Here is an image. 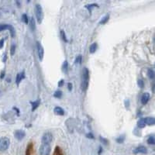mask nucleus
Instances as JSON below:
<instances>
[{"label": "nucleus", "mask_w": 155, "mask_h": 155, "mask_svg": "<svg viewBox=\"0 0 155 155\" xmlns=\"http://www.w3.org/2000/svg\"><path fill=\"white\" fill-rule=\"evenodd\" d=\"M138 128L143 129L146 126V122H145V118H140L137 122Z\"/></svg>", "instance_id": "13"}, {"label": "nucleus", "mask_w": 155, "mask_h": 155, "mask_svg": "<svg viewBox=\"0 0 155 155\" xmlns=\"http://www.w3.org/2000/svg\"><path fill=\"white\" fill-rule=\"evenodd\" d=\"M34 12H35V16L37 20L38 23H41L44 19V12L40 4H35L34 6Z\"/></svg>", "instance_id": "2"}, {"label": "nucleus", "mask_w": 155, "mask_h": 155, "mask_svg": "<svg viewBox=\"0 0 155 155\" xmlns=\"http://www.w3.org/2000/svg\"><path fill=\"white\" fill-rule=\"evenodd\" d=\"M25 136H26V133H25V131L22 130H18L14 133V137L18 140H22L25 137Z\"/></svg>", "instance_id": "9"}, {"label": "nucleus", "mask_w": 155, "mask_h": 155, "mask_svg": "<svg viewBox=\"0 0 155 155\" xmlns=\"http://www.w3.org/2000/svg\"><path fill=\"white\" fill-rule=\"evenodd\" d=\"M129 105H130V101H129V100H126V101H125V106H126V108H128Z\"/></svg>", "instance_id": "38"}, {"label": "nucleus", "mask_w": 155, "mask_h": 155, "mask_svg": "<svg viewBox=\"0 0 155 155\" xmlns=\"http://www.w3.org/2000/svg\"><path fill=\"white\" fill-rule=\"evenodd\" d=\"M102 148L101 147H100L99 150V152H98V154H101V153H102Z\"/></svg>", "instance_id": "40"}, {"label": "nucleus", "mask_w": 155, "mask_h": 155, "mask_svg": "<svg viewBox=\"0 0 155 155\" xmlns=\"http://www.w3.org/2000/svg\"><path fill=\"white\" fill-rule=\"evenodd\" d=\"M89 71L87 68H84L82 71V83H81V89L83 92H86L89 87Z\"/></svg>", "instance_id": "1"}, {"label": "nucleus", "mask_w": 155, "mask_h": 155, "mask_svg": "<svg viewBox=\"0 0 155 155\" xmlns=\"http://www.w3.org/2000/svg\"><path fill=\"white\" fill-rule=\"evenodd\" d=\"M6 54H4V57H3V62H6Z\"/></svg>", "instance_id": "42"}, {"label": "nucleus", "mask_w": 155, "mask_h": 155, "mask_svg": "<svg viewBox=\"0 0 155 155\" xmlns=\"http://www.w3.org/2000/svg\"><path fill=\"white\" fill-rule=\"evenodd\" d=\"M22 21L26 24H28L29 23V18L27 16V14H23L22 15Z\"/></svg>", "instance_id": "25"}, {"label": "nucleus", "mask_w": 155, "mask_h": 155, "mask_svg": "<svg viewBox=\"0 0 155 155\" xmlns=\"http://www.w3.org/2000/svg\"><path fill=\"white\" fill-rule=\"evenodd\" d=\"M147 75H148L150 79L153 80L154 78V70L149 69L148 71H147Z\"/></svg>", "instance_id": "23"}, {"label": "nucleus", "mask_w": 155, "mask_h": 155, "mask_svg": "<svg viewBox=\"0 0 155 155\" xmlns=\"http://www.w3.org/2000/svg\"><path fill=\"white\" fill-rule=\"evenodd\" d=\"M125 140V135H120L116 139V141L118 144H123Z\"/></svg>", "instance_id": "22"}, {"label": "nucleus", "mask_w": 155, "mask_h": 155, "mask_svg": "<svg viewBox=\"0 0 155 155\" xmlns=\"http://www.w3.org/2000/svg\"><path fill=\"white\" fill-rule=\"evenodd\" d=\"M16 52V45L15 44H12L11 48H10V54L11 56H13L15 54Z\"/></svg>", "instance_id": "30"}, {"label": "nucleus", "mask_w": 155, "mask_h": 155, "mask_svg": "<svg viewBox=\"0 0 155 155\" xmlns=\"http://www.w3.org/2000/svg\"><path fill=\"white\" fill-rule=\"evenodd\" d=\"M32 151H33V144H28V146L27 147V151H26V155H30L32 154Z\"/></svg>", "instance_id": "21"}, {"label": "nucleus", "mask_w": 155, "mask_h": 155, "mask_svg": "<svg viewBox=\"0 0 155 155\" xmlns=\"http://www.w3.org/2000/svg\"><path fill=\"white\" fill-rule=\"evenodd\" d=\"M16 3L18 7H20V4H21V2H20V1H16Z\"/></svg>", "instance_id": "39"}, {"label": "nucleus", "mask_w": 155, "mask_h": 155, "mask_svg": "<svg viewBox=\"0 0 155 155\" xmlns=\"http://www.w3.org/2000/svg\"><path fill=\"white\" fill-rule=\"evenodd\" d=\"M36 45H37V51L38 58H39L40 61H42L43 58H44V47H43V46L41 45V44H40L39 41H37Z\"/></svg>", "instance_id": "6"}, {"label": "nucleus", "mask_w": 155, "mask_h": 155, "mask_svg": "<svg viewBox=\"0 0 155 155\" xmlns=\"http://www.w3.org/2000/svg\"><path fill=\"white\" fill-rule=\"evenodd\" d=\"M145 122H146V125L154 126L155 124V120L154 117H146L145 118Z\"/></svg>", "instance_id": "15"}, {"label": "nucleus", "mask_w": 155, "mask_h": 155, "mask_svg": "<svg viewBox=\"0 0 155 155\" xmlns=\"http://www.w3.org/2000/svg\"><path fill=\"white\" fill-rule=\"evenodd\" d=\"M5 77V71H2V72H1V75H0V78L1 79H3Z\"/></svg>", "instance_id": "37"}, {"label": "nucleus", "mask_w": 155, "mask_h": 155, "mask_svg": "<svg viewBox=\"0 0 155 155\" xmlns=\"http://www.w3.org/2000/svg\"><path fill=\"white\" fill-rule=\"evenodd\" d=\"M25 78H26V75H25L24 71H21L20 73H18L16 75V84L19 85L20 82H22V80L24 79Z\"/></svg>", "instance_id": "10"}, {"label": "nucleus", "mask_w": 155, "mask_h": 155, "mask_svg": "<svg viewBox=\"0 0 155 155\" xmlns=\"http://www.w3.org/2000/svg\"><path fill=\"white\" fill-rule=\"evenodd\" d=\"M8 30L10 32L12 37H14L16 36V32L14 27L10 24H0V32H2L3 30Z\"/></svg>", "instance_id": "5"}, {"label": "nucleus", "mask_w": 155, "mask_h": 155, "mask_svg": "<svg viewBox=\"0 0 155 155\" xmlns=\"http://www.w3.org/2000/svg\"><path fill=\"white\" fill-rule=\"evenodd\" d=\"M54 113L56 115L58 116H64V110L62 108L59 106H56L55 108H54Z\"/></svg>", "instance_id": "12"}, {"label": "nucleus", "mask_w": 155, "mask_h": 155, "mask_svg": "<svg viewBox=\"0 0 155 155\" xmlns=\"http://www.w3.org/2000/svg\"><path fill=\"white\" fill-rule=\"evenodd\" d=\"M10 140L8 137H2L0 139V151H6L9 148Z\"/></svg>", "instance_id": "3"}, {"label": "nucleus", "mask_w": 155, "mask_h": 155, "mask_svg": "<svg viewBox=\"0 0 155 155\" xmlns=\"http://www.w3.org/2000/svg\"><path fill=\"white\" fill-rule=\"evenodd\" d=\"M60 33H61V37L63 41H64L65 43L68 42V39H67V37H66V35H65V33H64V30H61Z\"/></svg>", "instance_id": "26"}, {"label": "nucleus", "mask_w": 155, "mask_h": 155, "mask_svg": "<svg viewBox=\"0 0 155 155\" xmlns=\"http://www.w3.org/2000/svg\"><path fill=\"white\" fill-rule=\"evenodd\" d=\"M55 155H63L59 147H56L55 148Z\"/></svg>", "instance_id": "32"}, {"label": "nucleus", "mask_w": 155, "mask_h": 155, "mask_svg": "<svg viewBox=\"0 0 155 155\" xmlns=\"http://www.w3.org/2000/svg\"><path fill=\"white\" fill-rule=\"evenodd\" d=\"M62 96V92L60 91V90H58L56 91L54 93V97L57 98V99H60Z\"/></svg>", "instance_id": "27"}, {"label": "nucleus", "mask_w": 155, "mask_h": 155, "mask_svg": "<svg viewBox=\"0 0 155 155\" xmlns=\"http://www.w3.org/2000/svg\"><path fill=\"white\" fill-rule=\"evenodd\" d=\"M150 98H151V95L148 92H145L141 96V103L143 105H146L148 101L150 100Z\"/></svg>", "instance_id": "11"}, {"label": "nucleus", "mask_w": 155, "mask_h": 155, "mask_svg": "<svg viewBox=\"0 0 155 155\" xmlns=\"http://www.w3.org/2000/svg\"><path fill=\"white\" fill-rule=\"evenodd\" d=\"M98 48V44L96 43H93L92 44H91L90 47H89V52L91 54H94Z\"/></svg>", "instance_id": "19"}, {"label": "nucleus", "mask_w": 155, "mask_h": 155, "mask_svg": "<svg viewBox=\"0 0 155 155\" xmlns=\"http://www.w3.org/2000/svg\"><path fill=\"white\" fill-rule=\"evenodd\" d=\"M4 46V39L2 38L1 40H0V48H2Z\"/></svg>", "instance_id": "35"}, {"label": "nucleus", "mask_w": 155, "mask_h": 155, "mask_svg": "<svg viewBox=\"0 0 155 155\" xmlns=\"http://www.w3.org/2000/svg\"><path fill=\"white\" fill-rule=\"evenodd\" d=\"M108 20H109V14L107 13L106 15H105L102 18V20H100L99 21V24H106L107 22L108 21Z\"/></svg>", "instance_id": "17"}, {"label": "nucleus", "mask_w": 155, "mask_h": 155, "mask_svg": "<svg viewBox=\"0 0 155 155\" xmlns=\"http://www.w3.org/2000/svg\"><path fill=\"white\" fill-rule=\"evenodd\" d=\"M68 63L67 61H64L63 64H62V71L64 72L65 74L68 73Z\"/></svg>", "instance_id": "20"}, {"label": "nucleus", "mask_w": 155, "mask_h": 155, "mask_svg": "<svg viewBox=\"0 0 155 155\" xmlns=\"http://www.w3.org/2000/svg\"><path fill=\"white\" fill-rule=\"evenodd\" d=\"M42 144H50L51 143V141L53 140V136H52V133H50V132H46L45 133L42 137Z\"/></svg>", "instance_id": "7"}, {"label": "nucleus", "mask_w": 155, "mask_h": 155, "mask_svg": "<svg viewBox=\"0 0 155 155\" xmlns=\"http://www.w3.org/2000/svg\"><path fill=\"white\" fill-rule=\"evenodd\" d=\"M152 92H154V84L152 85Z\"/></svg>", "instance_id": "43"}, {"label": "nucleus", "mask_w": 155, "mask_h": 155, "mask_svg": "<svg viewBox=\"0 0 155 155\" xmlns=\"http://www.w3.org/2000/svg\"><path fill=\"white\" fill-rule=\"evenodd\" d=\"M133 154H147V149L146 147L144 146H139L136 147L133 150Z\"/></svg>", "instance_id": "8"}, {"label": "nucleus", "mask_w": 155, "mask_h": 155, "mask_svg": "<svg viewBox=\"0 0 155 155\" xmlns=\"http://www.w3.org/2000/svg\"><path fill=\"white\" fill-rule=\"evenodd\" d=\"M137 84L138 85H139V87L140 88V89H143L144 87V80L142 79H139L137 81Z\"/></svg>", "instance_id": "31"}, {"label": "nucleus", "mask_w": 155, "mask_h": 155, "mask_svg": "<svg viewBox=\"0 0 155 155\" xmlns=\"http://www.w3.org/2000/svg\"><path fill=\"white\" fill-rule=\"evenodd\" d=\"M51 150L50 144H42L40 145V149H39V153H40V155H50Z\"/></svg>", "instance_id": "4"}, {"label": "nucleus", "mask_w": 155, "mask_h": 155, "mask_svg": "<svg viewBox=\"0 0 155 155\" xmlns=\"http://www.w3.org/2000/svg\"><path fill=\"white\" fill-rule=\"evenodd\" d=\"M147 143H148L150 145H154L155 144V139L154 136H151L149 137V138L147 139Z\"/></svg>", "instance_id": "24"}, {"label": "nucleus", "mask_w": 155, "mask_h": 155, "mask_svg": "<svg viewBox=\"0 0 155 155\" xmlns=\"http://www.w3.org/2000/svg\"><path fill=\"white\" fill-rule=\"evenodd\" d=\"M64 79L60 80V81H59V82H58V86H59V87L63 86V85H64Z\"/></svg>", "instance_id": "34"}, {"label": "nucleus", "mask_w": 155, "mask_h": 155, "mask_svg": "<svg viewBox=\"0 0 155 155\" xmlns=\"http://www.w3.org/2000/svg\"><path fill=\"white\" fill-rule=\"evenodd\" d=\"M99 5L95 4V3H92V4H89V5H86V6H85V8H86L89 11V13H92V9L93 8H99Z\"/></svg>", "instance_id": "16"}, {"label": "nucleus", "mask_w": 155, "mask_h": 155, "mask_svg": "<svg viewBox=\"0 0 155 155\" xmlns=\"http://www.w3.org/2000/svg\"><path fill=\"white\" fill-rule=\"evenodd\" d=\"M82 55H78L76 57L75 60V64H82Z\"/></svg>", "instance_id": "28"}, {"label": "nucleus", "mask_w": 155, "mask_h": 155, "mask_svg": "<svg viewBox=\"0 0 155 155\" xmlns=\"http://www.w3.org/2000/svg\"><path fill=\"white\" fill-rule=\"evenodd\" d=\"M72 88H73L72 84H71V83H68V89L69 91H72Z\"/></svg>", "instance_id": "36"}, {"label": "nucleus", "mask_w": 155, "mask_h": 155, "mask_svg": "<svg viewBox=\"0 0 155 155\" xmlns=\"http://www.w3.org/2000/svg\"><path fill=\"white\" fill-rule=\"evenodd\" d=\"M86 137L89 138V139H94V138H95V137H94V135H93L92 133H87L86 134Z\"/></svg>", "instance_id": "33"}, {"label": "nucleus", "mask_w": 155, "mask_h": 155, "mask_svg": "<svg viewBox=\"0 0 155 155\" xmlns=\"http://www.w3.org/2000/svg\"><path fill=\"white\" fill-rule=\"evenodd\" d=\"M30 27L32 31H34L36 29V23L34 18L31 17L30 18Z\"/></svg>", "instance_id": "18"}, {"label": "nucleus", "mask_w": 155, "mask_h": 155, "mask_svg": "<svg viewBox=\"0 0 155 155\" xmlns=\"http://www.w3.org/2000/svg\"><path fill=\"white\" fill-rule=\"evenodd\" d=\"M13 109H15V110L16 111V112H17V115L19 116V114H20V110H19V109H18V108H16V107H14V108H13Z\"/></svg>", "instance_id": "41"}, {"label": "nucleus", "mask_w": 155, "mask_h": 155, "mask_svg": "<svg viewBox=\"0 0 155 155\" xmlns=\"http://www.w3.org/2000/svg\"><path fill=\"white\" fill-rule=\"evenodd\" d=\"M99 140H100V141L102 142V143L103 144H105V145H108V140L106 139V138L102 137V136H100Z\"/></svg>", "instance_id": "29"}, {"label": "nucleus", "mask_w": 155, "mask_h": 155, "mask_svg": "<svg viewBox=\"0 0 155 155\" xmlns=\"http://www.w3.org/2000/svg\"><path fill=\"white\" fill-rule=\"evenodd\" d=\"M31 106H32V111H35L40 104V99L36 100L35 102H30Z\"/></svg>", "instance_id": "14"}]
</instances>
